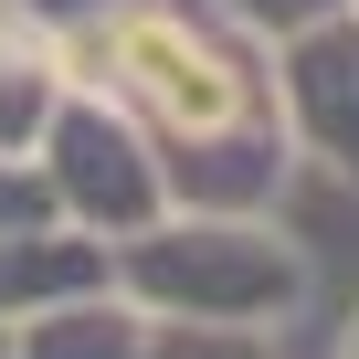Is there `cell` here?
<instances>
[{
    "label": "cell",
    "mask_w": 359,
    "mask_h": 359,
    "mask_svg": "<svg viewBox=\"0 0 359 359\" xmlns=\"http://www.w3.org/2000/svg\"><path fill=\"white\" fill-rule=\"evenodd\" d=\"M116 285L148 317H191V327H264L285 338L317 296V254L275 212H191L169 201L148 233L116 243Z\"/></svg>",
    "instance_id": "7a4b0ae2"
},
{
    "label": "cell",
    "mask_w": 359,
    "mask_h": 359,
    "mask_svg": "<svg viewBox=\"0 0 359 359\" xmlns=\"http://www.w3.org/2000/svg\"><path fill=\"white\" fill-rule=\"evenodd\" d=\"M264 74H275V116H285L296 169L359 191V0L275 32L264 43Z\"/></svg>",
    "instance_id": "277c9868"
},
{
    "label": "cell",
    "mask_w": 359,
    "mask_h": 359,
    "mask_svg": "<svg viewBox=\"0 0 359 359\" xmlns=\"http://www.w3.org/2000/svg\"><path fill=\"white\" fill-rule=\"evenodd\" d=\"M53 106H64V53L53 43H32L22 64H0V158H32Z\"/></svg>",
    "instance_id": "8992f818"
},
{
    "label": "cell",
    "mask_w": 359,
    "mask_h": 359,
    "mask_svg": "<svg viewBox=\"0 0 359 359\" xmlns=\"http://www.w3.org/2000/svg\"><path fill=\"white\" fill-rule=\"evenodd\" d=\"M158 317L106 275V285H74V296H43L11 317V359H148Z\"/></svg>",
    "instance_id": "5b68a950"
},
{
    "label": "cell",
    "mask_w": 359,
    "mask_h": 359,
    "mask_svg": "<svg viewBox=\"0 0 359 359\" xmlns=\"http://www.w3.org/2000/svg\"><path fill=\"white\" fill-rule=\"evenodd\" d=\"M11 11H22L32 32H53V43H64V32H85V22H106V11H127V0H11Z\"/></svg>",
    "instance_id": "9c48e42d"
},
{
    "label": "cell",
    "mask_w": 359,
    "mask_h": 359,
    "mask_svg": "<svg viewBox=\"0 0 359 359\" xmlns=\"http://www.w3.org/2000/svg\"><path fill=\"white\" fill-rule=\"evenodd\" d=\"M222 11H233L243 32L275 43V32H296V22H317V11H348V0H222Z\"/></svg>",
    "instance_id": "ba28073f"
},
{
    "label": "cell",
    "mask_w": 359,
    "mask_h": 359,
    "mask_svg": "<svg viewBox=\"0 0 359 359\" xmlns=\"http://www.w3.org/2000/svg\"><path fill=\"white\" fill-rule=\"evenodd\" d=\"M0 359H11V317H0Z\"/></svg>",
    "instance_id": "8fae6325"
},
{
    "label": "cell",
    "mask_w": 359,
    "mask_h": 359,
    "mask_svg": "<svg viewBox=\"0 0 359 359\" xmlns=\"http://www.w3.org/2000/svg\"><path fill=\"white\" fill-rule=\"evenodd\" d=\"M285 338H264V327H191V317H158V338H148V359H275Z\"/></svg>",
    "instance_id": "52a82bcc"
},
{
    "label": "cell",
    "mask_w": 359,
    "mask_h": 359,
    "mask_svg": "<svg viewBox=\"0 0 359 359\" xmlns=\"http://www.w3.org/2000/svg\"><path fill=\"white\" fill-rule=\"evenodd\" d=\"M74 85H106L169 169V201L191 212H275L296 148L275 116L264 32H243L222 0H127V11L85 22L53 43Z\"/></svg>",
    "instance_id": "6da1fadb"
},
{
    "label": "cell",
    "mask_w": 359,
    "mask_h": 359,
    "mask_svg": "<svg viewBox=\"0 0 359 359\" xmlns=\"http://www.w3.org/2000/svg\"><path fill=\"white\" fill-rule=\"evenodd\" d=\"M327 359H359V306H348V327H338V348H327Z\"/></svg>",
    "instance_id": "30bf717a"
},
{
    "label": "cell",
    "mask_w": 359,
    "mask_h": 359,
    "mask_svg": "<svg viewBox=\"0 0 359 359\" xmlns=\"http://www.w3.org/2000/svg\"><path fill=\"white\" fill-rule=\"evenodd\" d=\"M43 180H53V212L85 222L95 243H127L169 212V169H158V137L106 95V85H74L64 74V106L43 127Z\"/></svg>",
    "instance_id": "3957f363"
}]
</instances>
